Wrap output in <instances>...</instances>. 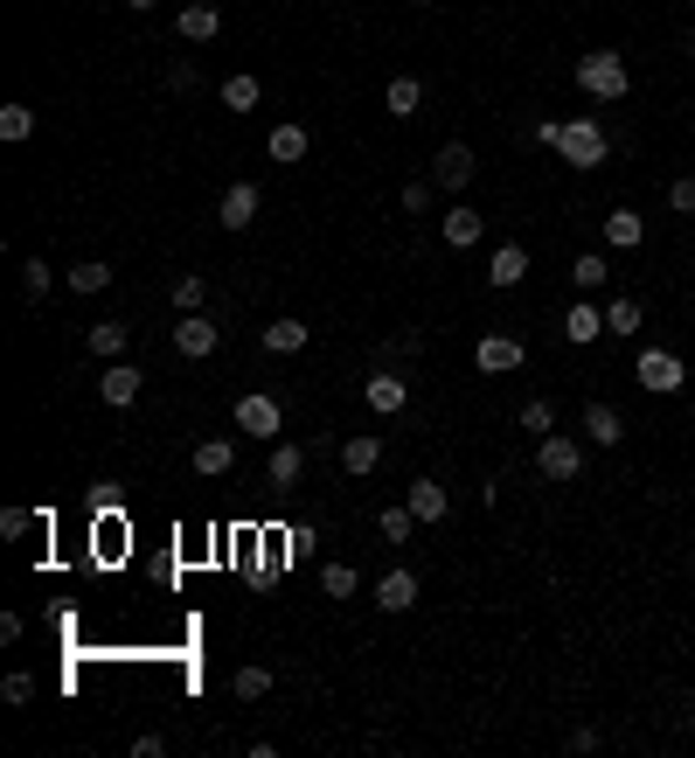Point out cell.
I'll list each match as a JSON object with an SVG mask.
<instances>
[{"label":"cell","mask_w":695,"mask_h":758,"mask_svg":"<svg viewBox=\"0 0 695 758\" xmlns=\"http://www.w3.org/2000/svg\"><path fill=\"white\" fill-rule=\"evenodd\" d=\"M577 91L598 105H619L633 91V70H626V56H612V49H598V56H577Z\"/></svg>","instance_id":"obj_1"},{"label":"cell","mask_w":695,"mask_h":758,"mask_svg":"<svg viewBox=\"0 0 695 758\" xmlns=\"http://www.w3.org/2000/svg\"><path fill=\"white\" fill-rule=\"evenodd\" d=\"M606 132H598V119H563V132H556V154L571 161V167H598L606 161Z\"/></svg>","instance_id":"obj_2"},{"label":"cell","mask_w":695,"mask_h":758,"mask_svg":"<svg viewBox=\"0 0 695 758\" xmlns=\"http://www.w3.org/2000/svg\"><path fill=\"white\" fill-rule=\"evenodd\" d=\"M536 473H542V481H577V473H585V439L550 431V439L536 446Z\"/></svg>","instance_id":"obj_3"},{"label":"cell","mask_w":695,"mask_h":758,"mask_svg":"<svg viewBox=\"0 0 695 758\" xmlns=\"http://www.w3.org/2000/svg\"><path fill=\"white\" fill-rule=\"evenodd\" d=\"M237 431H243V439H278V431H286V411H278V396H265V390L237 396Z\"/></svg>","instance_id":"obj_4"},{"label":"cell","mask_w":695,"mask_h":758,"mask_svg":"<svg viewBox=\"0 0 695 758\" xmlns=\"http://www.w3.org/2000/svg\"><path fill=\"white\" fill-rule=\"evenodd\" d=\"M633 376H640V390H654V396H674L688 383V369H682V355L674 348H647L640 363H633Z\"/></svg>","instance_id":"obj_5"},{"label":"cell","mask_w":695,"mask_h":758,"mask_svg":"<svg viewBox=\"0 0 695 758\" xmlns=\"http://www.w3.org/2000/svg\"><path fill=\"white\" fill-rule=\"evenodd\" d=\"M474 363H480V376H515L522 363H529V348H522L515 334H480Z\"/></svg>","instance_id":"obj_6"},{"label":"cell","mask_w":695,"mask_h":758,"mask_svg":"<svg viewBox=\"0 0 695 758\" xmlns=\"http://www.w3.org/2000/svg\"><path fill=\"white\" fill-rule=\"evenodd\" d=\"M474 175H480V167H474V146H439V161H431V181H439V188H453V196H459V188H474Z\"/></svg>","instance_id":"obj_7"},{"label":"cell","mask_w":695,"mask_h":758,"mask_svg":"<svg viewBox=\"0 0 695 758\" xmlns=\"http://www.w3.org/2000/svg\"><path fill=\"white\" fill-rule=\"evenodd\" d=\"M216 341H223V334H216V320H209V313H181V320H175V348L188 355V363L216 355Z\"/></svg>","instance_id":"obj_8"},{"label":"cell","mask_w":695,"mask_h":758,"mask_svg":"<svg viewBox=\"0 0 695 758\" xmlns=\"http://www.w3.org/2000/svg\"><path fill=\"white\" fill-rule=\"evenodd\" d=\"M175 28H181V43H216L223 35V8L216 0H188V8L175 14Z\"/></svg>","instance_id":"obj_9"},{"label":"cell","mask_w":695,"mask_h":758,"mask_svg":"<svg viewBox=\"0 0 695 758\" xmlns=\"http://www.w3.org/2000/svg\"><path fill=\"white\" fill-rule=\"evenodd\" d=\"M362 396H369V411H375V418H397V411L410 404V383H404V376H397V369H375Z\"/></svg>","instance_id":"obj_10"},{"label":"cell","mask_w":695,"mask_h":758,"mask_svg":"<svg viewBox=\"0 0 695 758\" xmlns=\"http://www.w3.org/2000/svg\"><path fill=\"white\" fill-rule=\"evenodd\" d=\"M91 557L98 564H125V516L119 508H105V516L91 522Z\"/></svg>","instance_id":"obj_11"},{"label":"cell","mask_w":695,"mask_h":758,"mask_svg":"<svg viewBox=\"0 0 695 758\" xmlns=\"http://www.w3.org/2000/svg\"><path fill=\"white\" fill-rule=\"evenodd\" d=\"M140 390H146V376H140L133 363H105V376H98V396H105L111 411H125V404H133Z\"/></svg>","instance_id":"obj_12"},{"label":"cell","mask_w":695,"mask_h":758,"mask_svg":"<svg viewBox=\"0 0 695 758\" xmlns=\"http://www.w3.org/2000/svg\"><path fill=\"white\" fill-rule=\"evenodd\" d=\"M257 202H265V196H257L251 181L223 188V210H216V223H223V230H251V223H257Z\"/></svg>","instance_id":"obj_13"},{"label":"cell","mask_w":695,"mask_h":758,"mask_svg":"<svg viewBox=\"0 0 695 758\" xmlns=\"http://www.w3.org/2000/svg\"><path fill=\"white\" fill-rule=\"evenodd\" d=\"M375 605H383V613H410V605H418V571H383L375 578Z\"/></svg>","instance_id":"obj_14"},{"label":"cell","mask_w":695,"mask_h":758,"mask_svg":"<svg viewBox=\"0 0 695 758\" xmlns=\"http://www.w3.org/2000/svg\"><path fill=\"white\" fill-rule=\"evenodd\" d=\"M522 279H529V251H522V244H501V251H494V264H487V286L515 293Z\"/></svg>","instance_id":"obj_15"},{"label":"cell","mask_w":695,"mask_h":758,"mask_svg":"<svg viewBox=\"0 0 695 758\" xmlns=\"http://www.w3.org/2000/svg\"><path fill=\"white\" fill-rule=\"evenodd\" d=\"M619 439H626V418L591 396V404H585V446H619Z\"/></svg>","instance_id":"obj_16"},{"label":"cell","mask_w":695,"mask_h":758,"mask_svg":"<svg viewBox=\"0 0 695 758\" xmlns=\"http://www.w3.org/2000/svg\"><path fill=\"white\" fill-rule=\"evenodd\" d=\"M410 516H418V522H445V516H453V495H445V487L439 481H410Z\"/></svg>","instance_id":"obj_17"},{"label":"cell","mask_w":695,"mask_h":758,"mask_svg":"<svg viewBox=\"0 0 695 758\" xmlns=\"http://www.w3.org/2000/svg\"><path fill=\"white\" fill-rule=\"evenodd\" d=\"M606 244H612V251H640V244H647V216L640 210H612L606 216Z\"/></svg>","instance_id":"obj_18"},{"label":"cell","mask_w":695,"mask_h":758,"mask_svg":"<svg viewBox=\"0 0 695 758\" xmlns=\"http://www.w3.org/2000/svg\"><path fill=\"white\" fill-rule=\"evenodd\" d=\"M299 473H307V452H299V446H272V460H265V481L278 487V495H292V487H299Z\"/></svg>","instance_id":"obj_19"},{"label":"cell","mask_w":695,"mask_h":758,"mask_svg":"<svg viewBox=\"0 0 695 758\" xmlns=\"http://www.w3.org/2000/svg\"><path fill=\"white\" fill-rule=\"evenodd\" d=\"M84 348L98 355V363H125V320H98V328H84Z\"/></svg>","instance_id":"obj_20"},{"label":"cell","mask_w":695,"mask_h":758,"mask_svg":"<svg viewBox=\"0 0 695 758\" xmlns=\"http://www.w3.org/2000/svg\"><path fill=\"white\" fill-rule=\"evenodd\" d=\"M439 230H445V244H453V251H466V244H480L487 216H480V210H466V202H459V210H445V223H439Z\"/></svg>","instance_id":"obj_21"},{"label":"cell","mask_w":695,"mask_h":758,"mask_svg":"<svg viewBox=\"0 0 695 758\" xmlns=\"http://www.w3.org/2000/svg\"><path fill=\"white\" fill-rule=\"evenodd\" d=\"M598 334H606V320H598V307H591V299H577V307L563 313V341H577V348H591Z\"/></svg>","instance_id":"obj_22"},{"label":"cell","mask_w":695,"mask_h":758,"mask_svg":"<svg viewBox=\"0 0 695 758\" xmlns=\"http://www.w3.org/2000/svg\"><path fill=\"white\" fill-rule=\"evenodd\" d=\"M265 154L278 161V167H292V161H307V126H272V140H265Z\"/></svg>","instance_id":"obj_23"},{"label":"cell","mask_w":695,"mask_h":758,"mask_svg":"<svg viewBox=\"0 0 695 758\" xmlns=\"http://www.w3.org/2000/svg\"><path fill=\"white\" fill-rule=\"evenodd\" d=\"M286 578V536H265V549L251 557V584H278Z\"/></svg>","instance_id":"obj_24"},{"label":"cell","mask_w":695,"mask_h":758,"mask_svg":"<svg viewBox=\"0 0 695 758\" xmlns=\"http://www.w3.org/2000/svg\"><path fill=\"white\" fill-rule=\"evenodd\" d=\"M341 466L362 481V473H375L383 466V439H341Z\"/></svg>","instance_id":"obj_25"},{"label":"cell","mask_w":695,"mask_h":758,"mask_svg":"<svg viewBox=\"0 0 695 758\" xmlns=\"http://www.w3.org/2000/svg\"><path fill=\"white\" fill-rule=\"evenodd\" d=\"M383 105H390V119H418V105H424V84L418 78H397L383 91Z\"/></svg>","instance_id":"obj_26"},{"label":"cell","mask_w":695,"mask_h":758,"mask_svg":"<svg viewBox=\"0 0 695 758\" xmlns=\"http://www.w3.org/2000/svg\"><path fill=\"white\" fill-rule=\"evenodd\" d=\"M265 348L272 355H299V348H307V320H272V328H265Z\"/></svg>","instance_id":"obj_27"},{"label":"cell","mask_w":695,"mask_h":758,"mask_svg":"<svg viewBox=\"0 0 695 758\" xmlns=\"http://www.w3.org/2000/svg\"><path fill=\"white\" fill-rule=\"evenodd\" d=\"M188 466L202 473V481H209V473H230L237 466V446H223V439H209V446H195L188 452Z\"/></svg>","instance_id":"obj_28"},{"label":"cell","mask_w":695,"mask_h":758,"mask_svg":"<svg viewBox=\"0 0 695 758\" xmlns=\"http://www.w3.org/2000/svg\"><path fill=\"white\" fill-rule=\"evenodd\" d=\"M606 279H612V264L598 258V251H585V258L571 264V286H577V293H598V286H606Z\"/></svg>","instance_id":"obj_29"},{"label":"cell","mask_w":695,"mask_h":758,"mask_svg":"<svg viewBox=\"0 0 695 758\" xmlns=\"http://www.w3.org/2000/svg\"><path fill=\"white\" fill-rule=\"evenodd\" d=\"M63 286H70V293H105V286H111V264H105V258H84Z\"/></svg>","instance_id":"obj_30"},{"label":"cell","mask_w":695,"mask_h":758,"mask_svg":"<svg viewBox=\"0 0 695 758\" xmlns=\"http://www.w3.org/2000/svg\"><path fill=\"white\" fill-rule=\"evenodd\" d=\"M410 529H418L410 501H404V508H383V516H375V536H383V543H410Z\"/></svg>","instance_id":"obj_31"},{"label":"cell","mask_w":695,"mask_h":758,"mask_svg":"<svg viewBox=\"0 0 695 758\" xmlns=\"http://www.w3.org/2000/svg\"><path fill=\"white\" fill-rule=\"evenodd\" d=\"M321 592H327V599H355V592H362L355 564H321Z\"/></svg>","instance_id":"obj_32"},{"label":"cell","mask_w":695,"mask_h":758,"mask_svg":"<svg viewBox=\"0 0 695 758\" xmlns=\"http://www.w3.org/2000/svg\"><path fill=\"white\" fill-rule=\"evenodd\" d=\"M640 299H612V307H606V334H640Z\"/></svg>","instance_id":"obj_33"},{"label":"cell","mask_w":695,"mask_h":758,"mask_svg":"<svg viewBox=\"0 0 695 758\" xmlns=\"http://www.w3.org/2000/svg\"><path fill=\"white\" fill-rule=\"evenodd\" d=\"M257 98H265L257 78H223V105H230V111H257Z\"/></svg>","instance_id":"obj_34"},{"label":"cell","mask_w":695,"mask_h":758,"mask_svg":"<svg viewBox=\"0 0 695 758\" xmlns=\"http://www.w3.org/2000/svg\"><path fill=\"white\" fill-rule=\"evenodd\" d=\"M522 425H529L536 439H550V431H556V404H550V396H529V404H522Z\"/></svg>","instance_id":"obj_35"},{"label":"cell","mask_w":695,"mask_h":758,"mask_svg":"<svg viewBox=\"0 0 695 758\" xmlns=\"http://www.w3.org/2000/svg\"><path fill=\"white\" fill-rule=\"evenodd\" d=\"M230 689H237V703H257V696L272 689V668H237V675H230Z\"/></svg>","instance_id":"obj_36"},{"label":"cell","mask_w":695,"mask_h":758,"mask_svg":"<svg viewBox=\"0 0 695 758\" xmlns=\"http://www.w3.org/2000/svg\"><path fill=\"white\" fill-rule=\"evenodd\" d=\"M28 132H35L28 105H0V140H28Z\"/></svg>","instance_id":"obj_37"},{"label":"cell","mask_w":695,"mask_h":758,"mask_svg":"<svg viewBox=\"0 0 695 758\" xmlns=\"http://www.w3.org/2000/svg\"><path fill=\"white\" fill-rule=\"evenodd\" d=\"M202 299H209V286H202L195 272H181V279H175V307H181V313H202Z\"/></svg>","instance_id":"obj_38"},{"label":"cell","mask_w":695,"mask_h":758,"mask_svg":"<svg viewBox=\"0 0 695 758\" xmlns=\"http://www.w3.org/2000/svg\"><path fill=\"white\" fill-rule=\"evenodd\" d=\"M49 286H56V272H49L43 258H28V264H22V293H28V299H49Z\"/></svg>","instance_id":"obj_39"},{"label":"cell","mask_w":695,"mask_h":758,"mask_svg":"<svg viewBox=\"0 0 695 758\" xmlns=\"http://www.w3.org/2000/svg\"><path fill=\"white\" fill-rule=\"evenodd\" d=\"M28 529H35V508H0V536L8 543H22Z\"/></svg>","instance_id":"obj_40"},{"label":"cell","mask_w":695,"mask_h":758,"mask_svg":"<svg viewBox=\"0 0 695 758\" xmlns=\"http://www.w3.org/2000/svg\"><path fill=\"white\" fill-rule=\"evenodd\" d=\"M105 508H125V487H119V481H98V487H91V516H105Z\"/></svg>","instance_id":"obj_41"},{"label":"cell","mask_w":695,"mask_h":758,"mask_svg":"<svg viewBox=\"0 0 695 758\" xmlns=\"http://www.w3.org/2000/svg\"><path fill=\"white\" fill-rule=\"evenodd\" d=\"M0 696H8V703H14V710H22V703H28V696H35V675H22V668H14L8 682H0Z\"/></svg>","instance_id":"obj_42"},{"label":"cell","mask_w":695,"mask_h":758,"mask_svg":"<svg viewBox=\"0 0 695 758\" xmlns=\"http://www.w3.org/2000/svg\"><path fill=\"white\" fill-rule=\"evenodd\" d=\"M668 202H674L682 216H695V175H682V181H674V188H668Z\"/></svg>","instance_id":"obj_43"},{"label":"cell","mask_w":695,"mask_h":758,"mask_svg":"<svg viewBox=\"0 0 695 758\" xmlns=\"http://www.w3.org/2000/svg\"><path fill=\"white\" fill-rule=\"evenodd\" d=\"M404 210H410V216L431 210V181H410V188H404Z\"/></svg>","instance_id":"obj_44"},{"label":"cell","mask_w":695,"mask_h":758,"mask_svg":"<svg viewBox=\"0 0 695 758\" xmlns=\"http://www.w3.org/2000/svg\"><path fill=\"white\" fill-rule=\"evenodd\" d=\"M125 8H133V14H154V0H125Z\"/></svg>","instance_id":"obj_45"},{"label":"cell","mask_w":695,"mask_h":758,"mask_svg":"<svg viewBox=\"0 0 695 758\" xmlns=\"http://www.w3.org/2000/svg\"><path fill=\"white\" fill-rule=\"evenodd\" d=\"M688 731H695V703H688Z\"/></svg>","instance_id":"obj_46"}]
</instances>
